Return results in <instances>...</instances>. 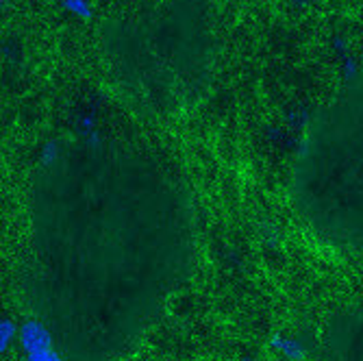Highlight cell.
<instances>
[{
  "label": "cell",
  "mask_w": 363,
  "mask_h": 361,
  "mask_svg": "<svg viewBox=\"0 0 363 361\" xmlns=\"http://www.w3.org/2000/svg\"><path fill=\"white\" fill-rule=\"evenodd\" d=\"M326 338L328 361H363V311L348 313L337 324L333 322Z\"/></svg>",
  "instance_id": "1"
}]
</instances>
